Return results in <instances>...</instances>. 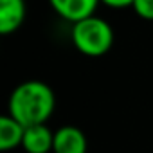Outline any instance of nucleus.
Returning <instances> with one entry per match:
<instances>
[{"label":"nucleus","mask_w":153,"mask_h":153,"mask_svg":"<svg viewBox=\"0 0 153 153\" xmlns=\"http://www.w3.org/2000/svg\"><path fill=\"white\" fill-rule=\"evenodd\" d=\"M56 97L52 88L38 79L20 83L9 96V115L25 128L45 124L52 115Z\"/></svg>","instance_id":"1"},{"label":"nucleus","mask_w":153,"mask_h":153,"mask_svg":"<svg viewBox=\"0 0 153 153\" xmlns=\"http://www.w3.org/2000/svg\"><path fill=\"white\" fill-rule=\"evenodd\" d=\"M72 43L81 54L99 58L106 54L115 40L112 25L101 16H88L78 24H72Z\"/></svg>","instance_id":"2"},{"label":"nucleus","mask_w":153,"mask_h":153,"mask_svg":"<svg viewBox=\"0 0 153 153\" xmlns=\"http://www.w3.org/2000/svg\"><path fill=\"white\" fill-rule=\"evenodd\" d=\"M99 2L101 0H49L52 11L70 24L94 16Z\"/></svg>","instance_id":"3"},{"label":"nucleus","mask_w":153,"mask_h":153,"mask_svg":"<svg viewBox=\"0 0 153 153\" xmlns=\"http://www.w3.org/2000/svg\"><path fill=\"white\" fill-rule=\"evenodd\" d=\"M88 142L85 133L76 126H61L54 131V153H87Z\"/></svg>","instance_id":"4"},{"label":"nucleus","mask_w":153,"mask_h":153,"mask_svg":"<svg viewBox=\"0 0 153 153\" xmlns=\"http://www.w3.org/2000/svg\"><path fill=\"white\" fill-rule=\"evenodd\" d=\"M25 20V0H0V33L11 34Z\"/></svg>","instance_id":"5"},{"label":"nucleus","mask_w":153,"mask_h":153,"mask_svg":"<svg viewBox=\"0 0 153 153\" xmlns=\"http://www.w3.org/2000/svg\"><path fill=\"white\" fill-rule=\"evenodd\" d=\"M54 146V133L47 124H36L25 128L22 148L27 153H49Z\"/></svg>","instance_id":"6"},{"label":"nucleus","mask_w":153,"mask_h":153,"mask_svg":"<svg viewBox=\"0 0 153 153\" xmlns=\"http://www.w3.org/2000/svg\"><path fill=\"white\" fill-rule=\"evenodd\" d=\"M25 133V126L20 124L16 119H13L9 114L0 117V149L9 151L18 146H22Z\"/></svg>","instance_id":"7"},{"label":"nucleus","mask_w":153,"mask_h":153,"mask_svg":"<svg viewBox=\"0 0 153 153\" xmlns=\"http://www.w3.org/2000/svg\"><path fill=\"white\" fill-rule=\"evenodd\" d=\"M131 7L142 20H153V0H133Z\"/></svg>","instance_id":"8"},{"label":"nucleus","mask_w":153,"mask_h":153,"mask_svg":"<svg viewBox=\"0 0 153 153\" xmlns=\"http://www.w3.org/2000/svg\"><path fill=\"white\" fill-rule=\"evenodd\" d=\"M101 2L108 7H115V9H123L133 4V0H101Z\"/></svg>","instance_id":"9"}]
</instances>
